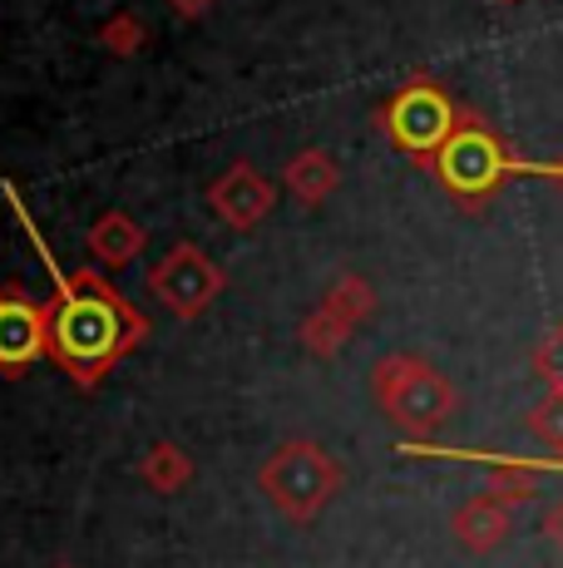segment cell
<instances>
[{
    "label": "cell",
    "instance_id": "19",
    "mask_svg": "<svg viewBox=\"0 0 563 568\" xmlns=\"http://www.w3.org/2000/svg\"><path fill=\"white\" fill-rule=\"evenodd\" d=\"M549 534H554L559 549H563V509H554V519H549Z\"/></svg>",
    "mask_w": 563,
    "mask_h": 568
},
{
    "label": "cell",
    "instance_id": "5",
    "mask_svg": "<svg viewBox=\"0 0 563 568\" xmlns=\"http://www.w3.org/2000/svg\"><path fill=\"white\" fill-rule=\"evenodd\" d=\"M223 287H227L223 267L203 253L198 243L168 247V253L154 262V272H149V292H154L173 316H183V322L208 312L213 302L223 297Z\"/></svg>",
    "mask_w": 563,
    "mask_h": 568
},
{
    "label": "cell",
    "instance_id": "14",
    "mask_svg": "<svg viewBox=\"0 0 563 568\" xmlns=\"http://www.w3.org/2000/svg\"><path fill=\"white\" fill-rule=\"evenodd\" d=\"M100 45L110 54H124V60H129V54H139L149 45V26L134 16V10H119V16H110L100 26Z\"/></svg>",
    "mask_w": 563,
    "mask_h": 568
},
{
    "label": "cell",
    "instance_id": "16",
    "mask_svg": "<svg viewBox=\"0 0 563 568\" xmlns=\"http://www.w3.org/2000/svg\"><path fill=\"white\" fill-rule=\"evenodd\" d=\"M534 430L544 435V440H554V445H563V386L554 390V396L539 406V415H534Z\"/></svg>",
    "mask_w": 563,
    "mask_h": 568
},
{
    "label": "cell",
    "instance_id": "3",
    "mask_svg": "<svg viewBox=\"0 0 563 568\" xmlns=\"http://www.w3.org/2000/svg\"><path fill=\"white\" fill-rule=\"evenodd\" d=\"M376 400L396 425L416 435H430L454 410V390L440 371H430L416 356H386L376 366Z\"/></svg>",
    "mask_w": 563,
    "mask_h": 568
},
{
    "label": "cell",
    "instance_id": "9",
    "mask_svg": "<svg viewBox=\"0 0 563 568\" xmlns=\"http://www.w3.org/2000/svg\"><path fill=\"white\" fill-rule=\"evenodd\" d=\"M84 247H90V257L100 262V267H129V262L144 253V227H139L129 213L110 207V213H100L90 223Z\"/></svg>",
    "mask_w": 563,
    "mask_h": 568
},
{
    "label": "cell",
    "instance_id": "11",
    "mask_svg": "<svg viewBox=\"0 0 563 568\" xmlns=\"http://www.w3.org/2000/svg\"><path fill=\"white\" fill-rule=\"evenodd\" d=\"M454 534H460V544L464 549H474V554H490L494 544L509 534V505H500L494 495H480V499H470V505L454 515Z\"/></svg>",
    "mask_w": 563,
    "mask_h": 568
},
{
    "label": "cell",
    "instance_id": "6",
    "mask_svg": "<svg viewBox=\"0 0 563 568\" xmlns=\"http://www.w3.org/2000/svg\"><path fill=\"white\" fill-rule=\"evenodd\" d=\"M504 169H509L504 144L494 134H484L480 124H460L436 154V173L454 199H484L504 179Z\"/></svg>",
    "mask_w": 563,
    "mask_h": 568
},
{
    "label": "cell",
    "instance_id": "20",
    "mask_svg": "<svg viewBox=\"0 0 563 568\" xmlns=\"http://www.w3.org/2000/svg\"><path fill=\"white\" fill-rule=\"evenodd\" d=\"M55 568H74V564H55Z\"/></svg>",
    "mask_w": 563,
    "mask_h": 568
},
{
    "label": "cell",
    "instance_id": "8",
    "mask_svg": "<svg viewBox=\"0 0 563 568\" xmlns=\"http://www.w3.org/2000/svg\"><path fill=\"white\" fill-rule=\"evenodd\" d=\"M273 203H277V189L247 159H237L233 169L208 189V207L223 217L227 227H237V233H253V227L273 213Z\"/></svg>",
    "mask_w": 563,
    "mask_h": 568
},
{
    "label": "cell",
    "instance_id": "15",
    "mask_svg": "<svg viewBox=\"0 0 563 568\" xmlns=\"http://www.w3.org/2000/svg\"><path fill=\"white\" fill-rule=\"evenodd\" d=\"M327 307L337 312V316H346V322H366L371 316V307H376V297H371V287H366L361 277H346V282H337L331 287V297H327Z\"/></svg>",
    "mask_w": 563,
    "mask_h": 568
},
{
    "label": "cell",
    "instance_id": "13",
    "mask_svg": "<svg viewBox=\"0 0 563 568\" xmlns=\"http://www.w3.org/2000/svg\"><path fill=\"white\" fill-rule=\"evenodd\" d=\"M351 332H356V326L346 322V316L331 312L327 302H321V307L311 312L307 322H301V342H307V352H317V356H331Z\"/></svg>",
    "mask_w": 563,
    "mask_h": 568
},
{
    "label": "cell",
    "instance_id": "17",
    "mask_svg": "<svg viewBox=\"0 0 563 568\" xmlns=\"http://www.w3.org/2000/svg\"><path fill=\"white\" fill-rule=\"evenodd\" d=\"M529 485H534V479H529L524 469H500V475H494V499H500V505H519V499L529 495Z\"/></svg>",
    "mask_w": 563,
    "mask_h": 568
},
{
    "label": "cell",
    "instance_id": "10",
    "mask_svg": "<svg viewBox=\"0 0 563 568\" xmlns=\"http://www.w3.org/2000/svg\"><path fill=\"white\" fill-rule=\"evenodd\" d=\"M282 183H287V193L297 203L317 207V203H327L331 193H337L341 169H337V159H331V154H321V149H307V154L287 159V169H282Z\"/></svg>",
    "mask_w": 563,
    "mask_h": 568
},
{
    "label": "cell",
    "instance_id": "1",
    "mask_svg": "<svg viewBox=\"0 0 563 568\" xmlns=\"http://www.w3.org/2000/svg\"><path fill=\"white\" fill-rule=\"evenodd\" d=\"M6 199L16 203L20 223H25V237L35 243L40 262H45L50 277H55V302L45 307L50 312V362L60 371H70L80 386H94L104 371H114L139 342H144V316L129 307L94 267L64 277L60 262L50 257L45 237H40V227L25 217V207H20L10 183H6Z\"/></svg>",
    "mask_w": 563,
    "mask_h": 568
},
{
    "label": "cell",
    "instance_id": "2",
    "mask_svg": "<svg viewBox=\"0 0 563 568\" xmlns=\"http://www.w3.org/2000/svg\"><path fill=\"white\" fill-rule=\"evenodd\" d=\"M257 485H263V495L273 499L291 524H307L337 499L341 465L331 460L317 440H287L257 469Z\"/></svg>",
    "mask_w": 563,
    "mask_h": 568
},
{
    "label": "cell",
    "instance_id": "4",
    "mask_svg": "<svg viewBox=\"0 0 563 568\" xmlns=\"http://www.w3.org/2000/svg\"><path fill=\"white\" fill-rule=\"evenodd\" d=\"M381 124H386V134H391V144L416 159H436L440 149H446V139L460 129L454 124L450 94L430 80H410L406 90H396Z\"/></svg>",
    "mask_w": 563,
    "mask_h": 568
},
{
    "label": "cell",
    "instance_id": "18",
    "mask_svg": "<svg viewBox=\"0 0 563 568\" xmlns=\"http://www.w3.org/2000/svg\"><path fill=\"white\" fill-rule=\"evenodd\" d=\"M168 10H173L178 20H203V16L213 10V0H168Z\"/></svg>",
    "mask_w": 563,
    "mask_h": 568
},
{
    "label": "cell",
    "instance_id": "7",
    "mask_svg": "<svg viewBox=\"0 0 563 568\" xmlns=\"http://www.w3.org/2000/svg\"><path fill=\"white\" fill-rule=\"evenodd\" d=\"M50 356V312L25 287H0V371H25Z\"/></svg>",
    "mask_w": 563,
    "mask_h": 568
},
{
    "label": "cell",
    "instance_id": "12",
    "mask_svg": "<svg viewBox=\"0 0 563 568\" xmlns=\"http://www.w3.org/2000/svg\"><path fill=\"white\" fill-rule=\"evenodd\" d=\"M139 475H144L149 489H158V495H173V489H183V485L193 479V460H188V455H183L173 440H158V445H149L144 465H139Z\"/></svg>",
    "mask_w": 563,
    "mask_h": 568
}]
</instances>
